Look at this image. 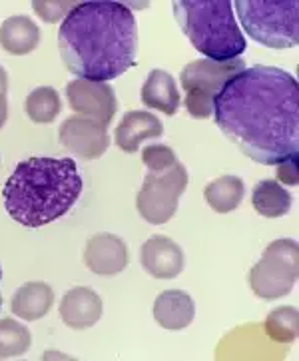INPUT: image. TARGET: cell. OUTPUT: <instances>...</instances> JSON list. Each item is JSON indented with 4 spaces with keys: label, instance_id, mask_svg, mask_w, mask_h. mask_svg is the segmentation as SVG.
Instances as JSON below:
<instances>
[{
    "label": "cell",
    "instance_id": "6da1fadb",
    "mask_svg": "<svg viewBox=\"0 0 299 361\" xmlns=\"http://www.w3.org/2000/svg\"><path fill=\"white\" fill-rule=\"evenodd\" d=\"M218 128L253 162L277 166L299 156V86L277 66H253L216 96Z\"/></svg>",
    "mask_w": 299,
    "mask_h": 361
},
{
    "label": "cell",
    "instance_id": "7a4b0ae2",
    "mask_svg": "<svg viewBox=\"0 0 299 361\" xmlns=\"http://www.w3.org/2000/svg\"><path fill=\"white\" fill-rule=\"evenodd\" d=\"M64 66L84 80H114L136 64L138 24L124 2H78L58 28Z\"/></svg>",
    "mask_w": 299,
    "mask_h": 361
},
{
    "label": "cell",
    "instance_id": "3957f363",
    "mask_svg": "<svg viewBox=\"0 0 299 361\" xmlns=\"http://www.w3.org/2000/svg\"><path fill=\"white\" fill-rule=\"evenodd\" d=\"M82 186L72 158H28L2 188L4 208L24 228H40L68 214L80 198Z\"/></svg>",
    "mask_w": 299,
    "mask_h": 361
},
{
    "label": "cell",
    "instance_id": "277c9868",
    "mask_svg": "<svg viewBox=\"0 0 299 361\" xmlns=\"http://www.w3.org/2000/svg\"><path fill=\"white\" fill-rule=\"evenodd\" d=\"M172 8L182 32L207 60L242 59L245 38L233 18L230 0H176Z\"/></svg>",
    "mask_w": 299,
    "mask_h": 361
},
{
    "label": "cell",
    "instance_id": "5b68a950",
    "mask_svg": "<svg viewBox=\"0 0 299 361\" xmlns=\"http://www.w3.org/2000/svg\"><path fill=\"white\" fill-rule=\"evenodd\" d=\"M240 23L257 44L276 50L298 47L299 2L298 0H236Z\"/></svg>",
    "mask_w": 299,
    "mask_h": 361
},
{
    "label": "cell",
    "instance_id": "8992f818",
    "mask_svg": "<svg viewBox=\"0 0 299 361\" xmlns=\"http://www.w3.org/2000/svg\"><path fill=\"white\" fill-rule=\"evenodd\" d=\"M245 60L236 59L228 62H214V60H194L185 64L180 74V84L184 88V104L192 118L204 120L214 114V102L224 86L245 71Z\"/></svg>",
    "mask_w": 299,
    "mask_h": 361
},
{
    "label": "cell",
    "instance_id": "52a82bcc",
    "mask_svg": "<svg viewBox=\"0 0 299 361\" xmlns=\"http://www.w3.org/2000/svg\"><path fill=\"white\" fill-rule=\"evenodd\" d=\"M298 257L295 240L271 242L264 250L262 259L248 274V281L253 293L267 302L288 295L298 281Z\"/></svg>",
    "mask_w": 299,
    "mask_h": 361
},
{
    "label": "cell",
    "instance_id": "ba28073f",
    "mask_svg": "<svg viewBox=\"0 0 299 361\" xmlns=\"http://www.w3.org/2000/svg\"><path fill=\"white\" fill-rule=\"evenodd\" d=\"M188 182V170L180 162L164 172H148L136 198L140 216L152 226L172 220Z\"/></svg>",
    "mask_w": 299,
    "mask_h": 361
},
{
    "label": "cell",
    "instance_id": "9c48e42d",
    "mask_svg": "<svg viewBox=\"0 0 299 361\" xmlns=\"http://www.w3.org/2000/svg\"><path fill=\"white\" fill-rule=\"evenodd\" d=\"M66 98H68L70 108L80 114V116L92 118L100 122L102 126H108L116 116L118 110V100L112 86L106 82H94L76 78L68 84L66 88Z\"/></svg>",
    "mask_w": 299,
    "mask_h": 361
},
{
    "label": "cell",
    "instance_id": "30bf717a",
    "mask_svg": "<svg viewBox=\"0 0 299 361\" xmlns=\"http://www.w3.org/2000/svg\"><path fill=\"white\" fill-rule=\"evenodd\" d=\"M58 140L66 150L78 154L84 160L100 158L110 146V136L106 132V126L92 118L80 116L66 118L60 124Z\"/></svg>",
    "mask_w": 299,
    "mask_h": 361
},
{
    "label": "cell",
    "instance_id": "8fae6325",
    "mask_svg": "<svg viewBox=\"0 0 299 361\" xmlns=\"http://www.w3.org/2000/svg\"><path fill=\"white\" fill-rule=\"evenodd\" d=\"M128 245L114 233H96L84 247V264L96 276H116L128 266Z\"/></svg>",
    "mask_w": 299,
    "mask_h": 361
},
{
    "label": "cell",
    "instance_id": "7c38bea8",
    "mask_svg": "<svg viewBox=\"0 0 299 361\" xmlns=\"http://www.w3.org/2000/svg\"><path fill=\"white\" fill-rule=\"evenodd\" d=\"M142 268L152 278L158 280H173L184 269V252L182 247L168 235H152L140 250Z\"/></svg>",
    "mask_w": 299,
    "mask_h": 361
},
{
    "label": "cell",
    "instance_id": "4fadbf2b",
    "mask_svg": "<svg viewBox=\"0 0 299 361\" xmlns=\"http://www.w3.org/2000/svg\"><path fill=\"white\" fill-rule=\"evenodd\" d=\"M60 317L70 329H88L102 317V298L90 288H72L60 302Z\"/></svg>",
    "mask_w": 299,
    "mask_h": 361
},
{
    "label": "cell",
    "instance_id": "5bb4252c",
    "mask_svg": "<svg viewBox=\"0 0 299 361\" xmlns=\"http://www.w3.org/2000/svg\"><path fill=\"white\" fill-rule=\"evenodd\" d=\"M114 134L116 146L122 152L134 154L140 150V144L144 140L160 138L164 134V124L160 122V118H156L150 112L132 110V112H126L120 120Z\"/></svg>",
    "mask_w": 299,
    "mask_h": 361
},
{
    "label": "cell",
    "instance_id": "9a60e30c",
    "mask_svg": "<svg viewBox=\"0 0 299 361\" xmlns=\"http://www.w3.org/2000/svg\"><path fill=\"white\" fill-rule=\"evenodd\" d=\"M196 317V303L182 290H166L154 302V319L170 331L185 329Z\"/></svg>",
    "mask_w": 299,
    "mask_h": 361
},
{
    "label": "cell",
    "instance_id": "2e32d148",
    "mask_svg": "<svg viewBox=\"0 0 299 361\" xmlns=\"http://www.w3.org/2000/svg\"><path fill=\"white\" fill-rule=\"evenodd\" d=\"M140 96H142V102L148 108L160 110L168 116H173L180 110V104H182L176 78L170 72L160 71V68L150 72L144 86H142Z\"/></svg>",
    "mask_w": 299,
    "mask_h": 361
},
{
    "label": "cell",
    "instance_id": "e0dca14e",
    "mask_svg": "<svg viewBox=\"0 0 299 361\" xmlns=\"http://www.w3.org/2000/svg\"><path fill=\"white\" fill-rule=\"evenodd\" d=\"M54 291L44 281H28L12 295L11 310L24 322H36L52 310Z\"/></svg>",
    "mask_w": 299,
    "mask_h": 361
},
{
    "label": "cell",
    "instance_id": "ac0fdd59",
    "mask_svg": "<svg viewBox=\"0 0 299 361\" xmlns=\"http://www.w3.org/2000/svg\"><path fill=\"white\" fill-rule=\"evenodd\" d=\"M40 42V28L28 16H11L0 26V47L8 54H30Z\"/></svg>",
    "mask_w": 299,
    "mask_h": 361
},
{
    "label": "cell",
    "instance_id": "d6986e66",
    "mask_svg": "<svg viewBox=\"0 0 299 361\" xmlns=\"http://www.w3.org/2000/svg\"><path fill=\"white\" fill-rule=\"evenodd\" d=\"M252 204L264 218H283L291 210V196L276 180H262L253 188Z\"/></svg>",
    "mask_w": 299,
    "mask_h": 361
},
{
    "label": "cell",
    "instance_id": "ffe728a7",
    "mask_svg": "<svg viewBox=\"0 0 299 361\" xmlns=\"http://www.w3.org/2000/svg\"><path fill=\"white\" fill-rule=\"evenodd\" d=\"M245 186L238 176H221L209 182L204 190V198L207 206L218 214H230L242 204Z\"/></svg>",
    "mask_w": 299,
    "mask_h": 361
},
{
    "label": "cell",
    "instance_id": "44dd1931",
    "mask_svg": "<svg viewBox=\"0 0 299 361\" xmlns=\"http://www.w3.org/2000/svg\"><path fill=\"white\" fill-rule=\"evenodd\" d=\"M24 110L35 124H52L62 110L60 94L52 86H40L26 96Z\"/></svg>",
    "mask_w": 299,
    "mask_h": 361
},
{
    "label": "cell",
    "instance_id": "7402d4cb",
    "mask_svg": "<svg viewBox=\"0 0 299 361\" xmlns=\"http://www.w3.org/2000/svg\"><path fill=\"white\" fill-rule=\"evenodd\" d=\"M32 336L30 329L11 317L0 319V360L24 355L30 350Z\"/></svg>",
    "mask_w": 299,
    "mask_h": 361
},
{
    "label": "cell",
    "instance_id": "603a6c76",
    "mask_svg": "<svg viewBox=\"0 0 299 361\" xmlns=\"http://www.w3.org/2000/svg\"><path fill=\"white\" fill-rule=\"evenodd\" d=\"M265 334L274 341L289 343L295 341L299 329V315L295 307H277L265 317Z\"/></svg>",
    "mask_w": 299,
    "mask_h": 361
},
{
    "label": "cell",
    "instance_id": "cb8c5ba5",
    "mask_svg": "<svg viewBox=\"0 0 299 361\" xmlns=\"http://www.w3.org/2000/svg\"><path fill=\"white\" fill-rule=\"evenodd\" d=\"M142 162L148 166V172H164L168 168H172L173 164L180 160L176 158V154L170 146L166 144H150L142 152Z\"/></svg>",
    "mask_w": 299,
    "mask_h": 361
},
{
    "label": "cell",
    "instance_id": "d4e9b609",
    "mask_svg": "<svg viewBox=\"0 0 299 361\" xmlns=\"http://www.w3.org/2000/svg\"><path fill=\"white\" fill-rule=\"evenodd\" d=\"M76 4H78V2H62V0H58V2L35 0V2H32L36 14H38L42 20H47V23H56V20H60L64 14L68 16L70 12H72V8H74Z\"/></svg>",
    "mask_w": 299,
    "mask_h": 361
},
{
    "label": "cell",
    "instance_id": "484cf974",
    "mask_svg": "<svg viewBox=\"0 0 299 361\" xmlns=\"http://www.w3.org/2000/svg\"><path fill=\"white\" fill-rule=\"evenodd\" d=\"M277 180L288 184V186H298V158H289V160H283V162L277 164Z\"/></svg>",
    "mask_w": 299,
    "mask_h": 361
},
{
    "label": "cell",
    "instance_id": "4316f807",
    "mask_svg": "<svg viewBox=\"0 0 299 361\" xmlns=\"http://www.w3.org/2000/svg\"><path fill=\"white\" fill-rule=\"evenodd\" d=\"M6 118H8V100L6 94H0V128L6 124Z\"/></svg>",
    "mask_w": 299,
    "mask_h": 361
},
{
    "label": "cell",
    "instance_id": "83f0119b",
    "mask_svg": "<svg viewBox=\"0 0 299 361\" xmlns=\"http://www.w3.org/2000/svg\"><path fill=\"white\" fill-rule=\"evenodd\" d=\"M8 90V74L0 66V94H6Z\"/></svg>",
    "mask_w": 299,
    "mask_h": 361
},
{
    "label": "cell",
    "instance_id": "f1b7e54d",
    "mask_svg": "<svg viewBox=\"0 0 299 361\" xmlns=\"http://www.w3.org/2000/svg\"><path fill=\"white\" fill-rule=\"evenodd\" d=\"M0 281H2V268H0ZM0 310H2V293H0Z\"/></svg>",
    "mask_w": 299,
    "mask_h": 361
}]
</instances>
